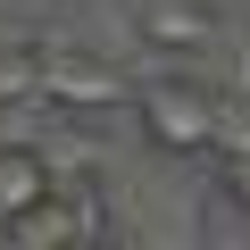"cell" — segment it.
<instances>
[{"label":"cell","instance_id":"cell-1","mask_svg":"<svg viewBox=\"0 0 250 250\" xmlns=\"http://www.w3.org/2000/svg\"><path fill=\"white\" fill-rule=\"evenodd\" d=\"M117 200L100 192V184H50L34 208H17V217H0V242L9 250H83V242H117Z\"/></svg>","mask_w":250,"mask_h":250},{"label":"cell","instance_id":"cell-2","mask_svg":"<svg viewBox=\"0 0 250 250\" xmlns=\"http://www.w3.org/2000/svg\"><path fill=\"white\" fill-rule=\"evenodd\" d=\"M34 75H42V108H67V117L134 108V75L100 50H75V42H34Z\"/></svg>","mask_w":250,"mask_h":250},{"label":"cell","instance_id":"cell-3","mask_svg":"<svg viewBox=\"0 0 250 250\" xmlns=\"http://www.w3.org/2000/svg\"><path fill=\"white\" fill-rule=\"evenodd\" d=\"M134 108H142L150 150H167V159H208V142H217V83H192V75L134 83Z\"/></svg>","mask_w":250,"mask_h":250},{"label":"cell","instance_id":"cell-4","mask_svg":"<svg viewBox=\"0 0 250 250\" xmlns=\"http://www.w3.org/2000/svg\"><path fill=\"white\" fill-rule=\"evenodd\" d=\"M134 34L150 50H167V59H200V50L225 42V9H217V0H142Z\"/></svg>","mask_w":250,"mask_h":250},{"label":"cell","instance_id":"cell-5","mask_svg":"<svg viewBox=\"0 0 250 250\" xmlns=\"http://www.w3.org/2000/svg\"><path fill=\"white\" fill-rule=\"evenodd\" d=\"M50 184H59V159H50V142H0V217L34 208Z\"/></svg>","mask_w":250,"mask_h":250},{"label":"cell","instance_id":"cell-6","mask_svg":"<svg viewBox=\"0 0 250 250\" xmlns=\"http://www.w3.org/2000/svg\"><path fill=\"white\" fill-rule=\"evenodd\" d=\"M42 100V75H34V42H9L0 50V108H34Z\"/></svg>","mask_w":250,"mask_h":250},{"label":"cell","instance_id":"cell-7","mask_svg":"<svg viewBox=\"0 0 250 250\" xmlns=\"http://www.w3.org/2000/svg\"><path fill=\"white\" fill-rule=\"evenodd\" d=\"M217 92H250V42L233 50V67H225V83H217Z\"/></svg>","mask_w":250,"mask_h":250}]
</instances>
